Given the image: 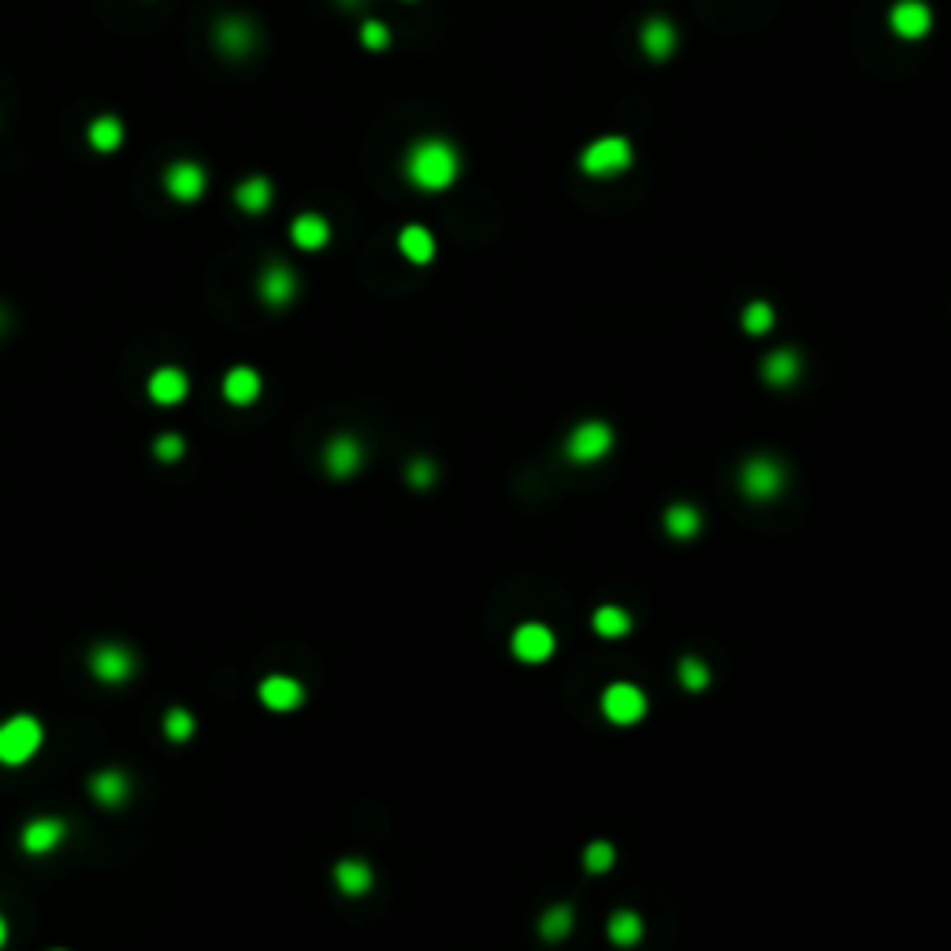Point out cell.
Instances as JSON below:
<instances>
[{
	"label": "cell",
	"instance_id": "1",
	"mask_svg": "<svg viewBox=\"0 0 951 951\" xmlns=\"http://www.w3.org/2000/svg\"><path fill=\"white\" fill-rule=\"evenodd\" d=\"M402 175L413 190L424 194H443L457 183L461 175V149L446 138H417V142L405 149L402 157Z\"/></svg>",
	"mask_w": 951,
	"mask_h": 951
},
{
	"label": "cell",
	"instance_id": "2",
	"mask_svg": "<svg viewBox=\"0 0 951 951\" xmlns=\"http://www.w3.org/2000/svg\"><path fill=\"white\" fill-rule=\"evenodd\" d=\"M632 160H636V149H632L625 134H602V138L584 145V153H580L576 164H580L587 179H617L621 171L632 168Z\"/></svg>",
	"mask_w": 951,
	"mask_h": 951
},
{
	"label": "cell",
	"instance_id": "3",
	"mask_svg": "<svg viewBox=\"0 0 951 951\" xmlns=\"http://www.w3.org/2000/svg\"><path fill=\"white\" fill-rule=\"evenodd\" d=\"M45 729H41L38 717L30 714H15L0 725V766H23L38 755Z\"/></svg>",
	"mask_w": 951,
	"mask_h": 951
},
{
	"label": "cell",
	"instance_id": "4",
	"mask_svg": "<svg viewBox=\"0 0 951 951\" xmlns=\"http://www.w3.org/2000/svg\"><path fill=\"white\" fill-rule=\"evenodd\" d=\"M602 717L617 725V729H628V725H639L647 717V691L628 684V680H613L610 688H602Z\"/></svg>",
	"mask_w": 951,
	"mask_h": 951
},
{
	"label": "cell",
	"instance_id": "5",
	"mask_svg": "<svg viewBox=\"0 0 951 951\" xmlns=\"http://www.w3.org/2000/svg\"><path fill=\"white\" fill-rule=\"evenodd\" d=\"M613 450V428L606 420H584L569 431L565 439V457L573 465H599L602 457Z\"/></svg>",
	"mask_w": 951,
	"mask_h": 951
},
{
	"label": "cell",
	"instance_id": "6",
	"mask_svg": "<svg viewBox=\"0 0 951 951\" xmlns=\"http://www.w3.org/2000/svg\"><path fill=\"white\" fill-rule=\"evenodd\" d=\"M212 41H216V49H220L223 56L246 60V56L261 45V30H257V23L246 19V15H223L220 23H216V30H212Z\"/></svg>",
	"mask_w": 951,
	"mask_h": 951
},
{
	"label": "cell",
	"instance_id": "7",
	"mask_svg": "<svg viewBox=\"0 0 951 951\" xmlns=\"http://www.w3.org/2000/svg\"><path fill=\"white\" fill-rule=\"evenodd\" d=\"M205 186H209V171L201 168L197 160H171L164 168V190H168L171 201L179 205H194L205 197Z\"/></svg>",
	"mask_w": 951,
	"mask_h": 951
},
{
	"label": "cell",
	"instance_id": "8",
	"mask_svg": "<svg viewBox=\"0 0 951 951\" xmlns=\"http://www.w3.org/2000/svg\"><path fill=\"white\" fill-rule=\"evenodd\" d=\"M554 647H558L554 632H550L547 625H539V621H524V625H517L513 628V636H509V651H513V658L524 665L547 662L550 654H554Z\"/></svg>",
	"mask_w": 951,
	"mask_h": 951
},
{
	"label": "cell",
	"instance_id": "9",
	"mask_svg": "<svg viewBox=\"0 0 951 951\" xmlns=\"http://www.w3.org/2000/svg\"><path fill=\"white\" fill-rule=\"evenodd\" d=\"M257 294L268 309H287L290 301L298 298V272L283 261L264 264L261 275H257Z\"/></svg>",
	"mask_w": 951,
	"mask_h": 951
},
{
	"label": "cell",
	"instance_id": "10",
	"mask_svg": "<svg viewBox=\"0 0 951 951\" xmlns=\"http://www.w3.org/2000/svg\"><path fill=\"white\" fill-rule=\"evenodd\" d=\"M740 487L747 498H777L784 487V465L777 457H751L740 469Z\"/></svg>",
	"mask_w": 951,
	"mask_h": 951
},
{
	"label": "cell",
	"instance_id": "11",
	"mask_svg": "<svg viewBox=\"0 0 951 951\" xmlns=\"http://www.w3.org/2000/svg\"><path fill=\"white\" fill-rule=\"evenodd\" d=\"M888 30L903 41H922L933 30V8L925 0H896L888 12Z\"/></svg>",
	"mask_w": 951,
	"mask_h": 951
},
{
	"label": "cell",
	"instance_id": "12",
	"mask_svg": "<svg viewBox=\"0 0 951 951\" xmlns=\"http://www.w3.org/2000/svg\"><path fill=\"white\" fill-rule=\"evenodd\" d=\"M90 673L105 684H123L134 677V654L119 643H101L90 654Z\"/></svg>",
	"mask_w": 951,
	"mask_h": 951
},
{
	"label": "cell",
	"instance_id": "13",
	"mask_svg": "<svg viewBox=\"0 0 951 951\" xmlns=\"http://www.w3.org/2000/svg\"><path fill=\"white\" fill-rule=\"evenodd\" d=\"M639 49L647 53V60L665 64L669 56L677 53V27H673L665 15L643 19V27H639Z\"/></svg>",
	"mask_w": 951,
	"mask_h": 951
},
{
	"label": "cell",
	"instance_id": "14",
	"mask_svg": "<svg viewBox=\"0 0 951 951\" xmlns=\"http://www.w3.org/2000/svg\"><path fill=\"white\" fill-rule=\"evenodd\" d=\"M361 461H365V446H361V439H353V435H335V439L324 446V469L331 472V476H339V480L353 476V472L361 469Z\"/></svg>",
	"mask_w": 951,
	"mask_h": 951
},
{
	"label": "cell",
	"instance_id": "15",
	"mask_svg": "<svg viewBox=\"0 0 951 951\" xmlns=\"http://www.w3.org/2000/svg\"><path fill=\"white\" fill-rule=\"evenodd\" d=\"M257 695H261V703L268 706V710H275V714L298 710V706L305 703V688H301L294 677H268V680H261Z\"/></svg>",
	"mask_w": 951,
	"mask_h": 951
},
{
	"label": "cell",
	"instance_id": "16",
	"mask_svg": "<svg viewBox=\"0 0 951 951\" xmlns=\"http://www.w3.org/2000/svg\"><path fill=\"white\" fill-rule=\"evenodd\" d=\"M290 242L298 249H305V253L324 249L327 242H331V223H327V216H320V212H301V216H294V220H290Z\"/></svg>",
	"mask_w": 951,
	"mask_h": 951
},
{
	"label": "cell",
	"instance_id": "17",
	"mask_svg": "<svg viewBox=\"0 0 951 951\" xmlns=\"http://www.w3.org/2000/svg\"><path fill=\"white\" fill-rule=\"evenodd\" d=\"M231 197H235V205L246 212V216H264L275 201V186L268 175H249V179H242V183L235 186Z\"/></svg>",
	"mask_w": 951,
	"mask_h": 951
},
{
	"label": "cell",
	"instance_id": "18",
	"mask_svg": "<svg viewBox=\"0 0 951 951\" xmlns=\"http://www.w3.org/2000/svg\"><path fill=\"white\" fill-rule=\"evenodd\" d=\"M186 394H190V376H186L183 368L164 365L149 376V398L157 405H179Z\"/></svg>",
	"mask_w": 951,
	"mask_h": 951
},
{
	"label": "cell",
	"instance_id": "19",
	"mask_svg": "<svg viewBox=\"0 0 951 951\" xmlns=\"http://www.w3.org/2000/svg\"><path fill=\"white\" fill-rule=\"evenodd\" d=\"M67 836V825L60 818H34L23 829V851L27 855H49V851H56V847L64 844Z\"/></svg>",
	"mask_w": 951,
	"mask_h": 951
},
{
	"label": "cell",
	"instance_id": "20",
	"mask_svg": "<svg viewBox=\"0 0 951 951\" xmlns=\"http://www.w3.org/2000/svg\"><path fill=\"white\" fill-rule=\"evenodd\" d=\"M435 235H431L424 223H405L398 231V253H402L409 264H431L435 261Z\"/></svg>",
	"mask_w": 951,
	"mask_h": 951
},
{
	"label": "cell",
	"instance_id": "21",
	"mask_svg": "<svg viewBox=\"0 0 951 951\" xmlns=\"http://www.w3.org/2000/svg\"><path fill=\"white\" fill-rule=\"evenodd\" d=\"M758 372H762V379H766L769 387H792L795 379H799V372H803V357L784 346V350L769 353Z\"/></svg>",
	"mask_w": 951,
	"mask_h": 951
},
{
	"label": "cell",
	"instance_id": "22",
	"mask_svg": "<svg viewBox=\"0 0 951 951\" xmlns=\"http://www.w3.org/2000/svg\"><path fill=\"white\" fill-rule=\"evenodd\" d=\"M223 398L231 405L257 402V398H261V376H257V368H249V365L231 368V372L223 376Z\"/></svg>",
	"mask_w": 951,
	"mask_h": 951
},
{
	"label": "cell",
	"instance_id": "23",
	"mask_svg": "<svg viewBox=\"0 0 951 951\" xmlns=\"http://www.w3.org/2000/svg\"><path fill=\"white\" fill-rule=\"evenodd\" d=\"M90 795L101 807H119V803L131 795V781H127V773H119V769H101L90 781Z\"/></svg>",
	"mask_w": 951,
	"mask_h": 951
},
{
	"label": "cell",
	"instance_id": "24",
	"mask_svg": "<svg viewBox=\"0 0 951 951\" xmlns=\"http://www.w3.org/2000/svg\"><path fill=\"white\" fill-rule=\"evenodd\" d=\"M123 138H127V131H123V119L119 116H97L86 127V142L97 149V153H116L119 145H123Z\"/></svg>",
	"mask_w": 951,
	"mask_h": 951
},
{
	"label": "cell",
	"instance_id": "25",
	"mask_svg": "<svg viewBox=\"0 0 951 951\" xmlns=\"http://www.w3.org/2000/svg\"><path fill=\"white\" fill-rule=\"evenodd\" d=\"M606 937H610V944H617V948H632V944L643 940V918H639L636 911H628V907L613 911L610 922H606Z\"/></svg>",
	"mask_w": 951,
	"mask_h": 951
},
{
	"label": "cell",
	"instance_id": "26",
	"mask_svg": "<svg viewBox=\"0 0 951 951\" xmlns=\"http://www.w3.org/2000/svg\"><path fill=\"white\" fill-rule=\"evenodd\" d=\"M335 885H339V892H346V896H365L368 888H372V866L361 859H342L339 866H335Z\"/></svg>",
	"mask_w": 951,
	"mask_h": 951
},
{
	"label": "cell",
	"instance_id": "27",
	"mask_svg": "<svg viewBox=\"0 0 951 951\" xmlns=\"http://www.w3.org/2000/svg\"><path fill=\"white\" fill-rule=\"evenodd\" d=\"M665 532L673 535V539H691V535H699V528H703V513L695 506H688V502H673V506L665 509Z\"/></svg>",
	"mask_w": 951,
	"mask_h": 951
},
{
	"label": "cell",
	"instance_id": "28",
	"mask_svg": "<svg viewBox=\"0 0 951 951\" xmlns=\"http://www.w3.org/2000/svg\"><path fill=\"white\" fill-rule=\"evenodd\" d=\"M591 628L602 639H625L632 632V617H628L625 606H599L595 617H591Z\"/></svg>",
	"mask_w": 951,
	"mask_h": 951
},
{
	"label": "cell",
	"instance_id": "29",
	"mask_svg": "<svg viewBox=\"0 0 951 951\" xmlns=\"http://www.w3.org/2000/svg\"><path fill=\"white\" fill-rule=\"evenodd\" d=\"M539 933H543V940H565L569 933H573V907L569 903H554V907H547V914L539 918Z\"/></svg>",
	"mask_w": 951,
	"mask_h": 951
},
{
	"label": "cell",
	"instance_id": "30",
	"mask_svg": "<svg viewBox=\"0 0 951 951\" xmlns=\"http://www.w3.org/2000/svg\"><path fill=\"white\" fill-rule=\"evenodd\" d=\"M740 324H743V331L747 335H769L773 331V324H777V313H773V305L769 301H751L747 309H743V316H740Z\"/></svg>",
	"mask_w": 951,
	"mask_h": 951
},
{
	"label": "cell",
	"instance_id": "31",
	"mask_svg": "<svg viewBox=\"0 0 951 951\" xmlns=\"http://www.w3.org/2000/svg\"><path fill=\"white\" fill-rule=\"evenodd\" d=\"M677 680L684 684V691L699 695V691H706V684H710V665H706L703 658L688 654V658H680L677 665Z\"/></svg>",
	"mask_w": 951,
	"mask_h": 951
},
{
	"label": "cell",
	"instance_id": "32",
	"mask_svg": "<svg viewBox=\"0 0 951 951\" xmlns=\"http://www.w3.org/2000/svg\"><path fill=\"white\" fill-rule=\"evenodd\" d=\"M613 859H617V851H613V844H606V840H595V844L584 847V870L587 873H606L613 866Z\"/></svg>",
	"mask_w": 951,
	"mask_h": 951
},
{
	"label": "cell",
	"instance_id": "33",
	"mask_svg": "<svg viewBox=\"0 0 951 951\" xmlns=\"http://www.w3.org/2000/svg\"><path fill=\"white\" fill-rule=\"evenodd\" d=\"M164 732H168V740H175V743L190 740V736H194V714L183 710V706L168 710V717H164Z\"/></svg>",
	"mask_w": 951,
	"mask_h": 951
},
{
	"label": "cell",
	"instance_id": "34",
	"mask_svg": "<svg viewBox=\"0 0 951 951\" xmlns=\"http://www.w3.org/2000/svg\"><path fill=\"white\" fill-rule=\"evenodd\" d=\"M361 45H365L368 53H383V49L391 45V27L379 23V19H365V23H361Z\"/></svg>",
	"mask_w": 951,
	"mask_h": 951
},
{
	"label": "cell",
	"instance_id": "35",
	"mask_svg": "<svg viewBox=\"0 0 951 951\" xmlns=\"http://www.w3.org/2000/svg\"><path fill=\"white\" fill-rule=\"evenodd\" d=\"M153 454H157V461H164V465H175V461H179V457L186 454L183 435H175V431H164L157 443H153Z\"/></svg>",
	"mask_w": 951,
	"mask_h": 951
},
{
	"label": "cell",
	"instance_id": "36",
	"mask_svg": "<svg viewBox=\"0 0 951 951\" xmlns=\"http://www.w3.org/2000/svg\"><path fill=\"white\" fill-rule=\"evenodd\" d=\"M431 480H435V465H431L428 457H417V461L409 465V483L424 491V487H431Z\"/></svg>",
	"mask_w": 951,
	"mask_h": 951
},
{
	"label": "cell",
	"instance_id": "37",
	"mask_svg": "<svg viewBox=\"0 0 951 951\" xmlns=\"http://www.w3.org/2000/svg\"><path fill=\"white\" fill-rule=\"evenodd\" d=\"M4 944H8V922L0 918V948H4Z\"/></svg>",
	"mask_w": 951,
	"mask_h": 951
},
{
	"label": "cell",
	"instance_id": "38",
	"mask_svg": "<svg viewBox=\"0 0 951 951\" xmlns=\"http://www.w3.org/2000/svg\"><path fill=\"white\" fill-rule=\"evenodd\" d=\"M342 8H357V4H365V0H339Z\"/></svg>",
	"mask_w": 951,
	"mask_h": 951
},
{
	"label": "cell",
	"instance_id": "39",
	"mask_svg": "<svg viewBox=\"0 0 951 951\" xmlns=\"http://www.w3.org/2000/svg\"><path fill=\"white\" fill-rule=\"evenodd\" d=\"M0 324H4V316H0Z\"/></svg>",
	"mask_w": 951,
	"mask_h": 951
}]
</instances>
